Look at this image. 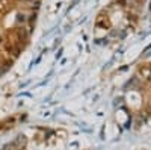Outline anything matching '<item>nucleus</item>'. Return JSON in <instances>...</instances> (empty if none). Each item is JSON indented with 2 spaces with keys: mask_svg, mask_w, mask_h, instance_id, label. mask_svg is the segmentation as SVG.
Listing matches in <instances>:
<instances>
[{
  "mask_svg": "<svg viewBox=\"0 0 151 150\" xmlns=\"http://www.w3.org/2000/svg\"><path fill=\"white\" fill-rule=\"evenodd\" d=\"M139 74L144 78V79H147V80H150L151 79V65H142V67H139Z\"/></svg>",
  "mask_w": 151,
  "mask_h": 150,
  "instance_id": "obj_1",
  "label": "nucleus"
},
{
  "mask_svg": "<svg viewBox=\"0 0 151 150\" xmlns=\"http://www.w3.org/2000/svg\"><path fill=\"white\" fill-rule=\"evenodd\" d=\"M6 5H8V0H0V9H5Z\"/></svg>",
  "mask_w": 151,
  "mask_h": 150,
  "instance_id": "obj_2",
  "label": "nucleus"
}]
</instances>
